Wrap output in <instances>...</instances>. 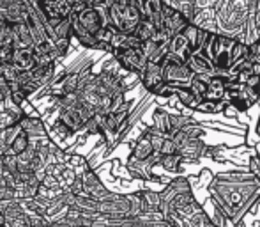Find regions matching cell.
<instances>
[{
	"instance_id": "6da1fadb",
	"label": "cell",
	"mask_w": 260,
	"mask_h": 227,
	"mask_svg": "<svg viewBox=\"0 0 260 227\" xmlns=\"http://www.w3.org/2000/svg\"><path fill=\"white\" fill-rule=\"evenodd\" d=\"M106 9H108L110 25L122 34H131L138 21L144 18L137 0H112Z\"/></svg>"
},
{
	"instance_id": "7a4b0ae2",
	"label": "cell",
	"mask_w": 260,
	"mask_h": 227,
	"mask_svg": "<svg viewBox=\"0 0 260 227\" xmlns=\"http://www.w3.org/2000/svg\"><path fill=\"white\" fill-rule=\"evenodd\" d=\"M161 71H163V80L167 83H174V86H189L193 78V71L188 68V64L179 61L172 53L167 52L163 62H161Z\"/></svg>"
},
{
	"instance_id": "3957f363",
	"label": "cell",
	"mask_w": 260,
	"mask_h": 227,
	"mask_svg": "<svg viewBox=\"0 0 260 227\" xmlns=\"http://www.w3.org/2000/svg\"><path fill=\"white\" fill-rule=\"evenodd\" d=\"M115 59L126 71L142 75L147 68V57L142 52V48H113Z\"/></svg>"
},
{
	"instance_id": "277c9868",
	"label": "cell",
	"mask_w": 260,
	"mask_h": 227,
	"mask_svg": "<svg viewBox=\"0 0 260 227\" xmlns=\"http://www.w3.org/2000/svg\"><path fill=\"white\" fill-rule=\"evenodd\" d=\"M39 11L48 20V23L55 27L58 21L71 14V4L68 0H41Z\"/></svg>"
},
{
	"instance_id": "5b68a950",
	"label": "cell",
	"mask_w": 260,
	"mask_h": 227,
	"mask_svg": "<svg viewBox=\"0 0 260 227\" xmlns=\"http://www.w3.org/2000/svg\"><path fill=\"white\" fill-rule=\"evenodd\" d=\"M75 21L89 34H96L101 27H105V18L101 14V11L96 6H87L78 13V16H75Z\"/></svg>"
},
{
	"instance_id": "8992f818",
	"label": "cell",
	"mask_w": 260,
	"mask_h": 227,
	"mask_svg": "<svg viewBox=\"0 0 260 227\" xmlns=\"http://www.w3.org/2000/svg\"><path fill=\"white\" fill-rule=\"evenodd\" d=\"M140 78H142V82H144L145 89L151 91V93L154 94L156 91L165 83L163 71H161V64H156V62H147V68H145V71L140 75Z\"/></svg>"
},
{
	"instance_id": "52a82bcc",
	"label": "cell",
	"mask_w": 260,
	"mask_h": 227,
	"mask_svg": "<svg viewBox=\"0 0 260 227\" xmlns=\"http://www.w3.org/2000/svg\"><path fill=\"white\" fill-rule=\"evenodd\" d=\"M193 25H197L199 29H204L207 32H218V18H216L214 7H204V9H195L193 14Z\"/></svg>"
},
{
	"instance_id": "ba28073f",
	"label": "cell",
	"mask_w": 260,
	"mask_h": 227,
	"mask_svg": "<svg viewBox=\"0 0 260 227\" xmlns=\"http://www.w3.org/2000/svg\"><path fill=\"white\" fill-rule=\"evenodd\" d=\"M168 53H172V55L177 57L182 62H188V59L191 57L193 50L189 46L188 39L182 36V32H179V34L170 38V41H168Z\"/></svg>"
},
{
	"instance_id": "9c48e42d",
	"label": "cell",
	"mask_w": 260,
	"mask_h": 227,
	"mask_svg": "<svg viewBox=\"0 0 260 227\" xmlns=\"http://www.w3.org/2000/svg\"><path fill=\"white\" fill-rule=\"evenodd\" d=\"M188 68L193 71V75H200V73H206V75H216V68L214 64H212V61L209 59L206 53L202 52H193L191 57L188 59Z\"/></svg>"
},
{
	"instance_id": "30bf717a",
	"label": "cell",
	"mask_w": 260,
	"mask_h": 227,
	"mask_svg": "<svg viewBox=\"0 0 260 227\" xmlns=\"http://www.w3.org/2000/svg\"><path fill=\"white\" fill-rule=\"evenodd\" d=\"M226 76H229V75H226ZM226 76L212 75L211 78H209L206 94H204V100H212V101H221V100H225Z\"/></svg>"
},
{
	"instance_id": "8fae6325",
	"label": "cell",
	"mask_w": 260,
	"mask_h": 227,
	"mask_svg": "<svg viewBox=\"0 0 260 227\" xmlns=\"http://www.w3.org/2000/svg\"><path fill=\"white\" fill-rule=\"evenodd\" d=\"M32 32L25 23H14L13 27V46L14 48H30Z\"/></svg>"
},
{
	"instance_id": "7c38bea8",
	"label": "cell",
	"mask_w": 260,
	"mask_h": 227,
	"mask_svg": "<svg viewBox=\"0 0 260 227\" xmlns=\"http://www.w3.org/2000/svg\"><path fill=\"white\" fill-rule=\"evenodd\" d=\"M16 68L20 69H30L36 66V57H34V50L30 48H18L13 52V59H11Z\"/></svg>"
},
{
	"instance_id": "4fadbf2b",
	"label": "cell",
	"mask_w": 260,
	"mask_h": 227,
	"mask_svg": "<svg viewBox=\"0 0 260 227\" xmlns=\"http://www.w3.org/2000/svg\"><path fill=\"white\" fill-rule=\"evenodd\" d=\"M172 86H174V83H172ZM174 96H177V100L181 101L186 108H193V110H195V107L200 103V100L193 94L189 86H174Z\"/></svg>"
},
{
	"instance_id": "5bb4252c",
	"label": "cell",
	"mask_w": 260,
	"mask_h": 227,
	"mask_svg": "<svg viewBox=\"0 0 260 227\" xmlns=\"http://www.w3.org/2000/svg\"><path fill=\"white\" fill-rule=\"evenodd\" d=\"M152 151H154V149H152L151 138H149L147 131H145V133L138 138L137 146H135V149H133V155H131V160H147Z\"/></svg>"
},
{
	"instance_id": "9a60e30c",
	"label": "cell",
	"mask_w": 260,
	"mask_h": 227,
	"mask_svg": "<svg viewBox=\"0 0 260 227\" xmlns=\"http://www.w3.org/2000/svg\"><path fill=\"white\" fill-rule=\"evenodd\" d=\"M156 25L152 23L151 20H147V18H142L140 21H138V25L135 27V31L131 32V34L135 36V38H138L142 43L144 41H149V39H152V36H154L156 32Z\"/></svg>"
},
{
	"instance_id": "2e32d148",
	"label": "cell",
	"mask_w": 260,
	"mask_h": 227,
	"mask_svg": "<svg viewBox=\"0 0 260 227\" xmlns=\"http://www.w3.org/2000/svg\"><path fill=\"white\" fill-rule=\"evenodd\" d=\"M60 123L66 128H71V130H78L83 126V119L80 117L78 108H68L64 114L60 116Z\"/></svg>"
},
{
	"instance_id": "e0dca14e",
	"label": "cell",
	"mask_w": 260,
	"mask_h": 227,
	"mask_svg": "<svg viewBox=\"0 0 260 227\" xmlns=\"http://www.w3.org/2000/svg\"><path fill=\"white\" fill-rule=\"evenodd\" d=\"M28 148V131L21 130L16 133V137L11 140V146H9V151L7 153H13V155H20L21 151Z\"/></svg>"
},
{
	"instance_id": "ac0fdd59",
	"label": "cell",
	"mask_w": 260,
	"mask_h": 227,
	"mask_svg": "<svg viewBox=\"0 0 260 227\" xmlns=\"http://www.w3.org/2000/svg\"><path fill=\"white\" fill-rule=\"evenodd\" d=\"M154 124H156L157 130L163 131L165 135H168V137H170V133H172L170 114H167L165 110H161V108H157V110L154 112Z\"/></svg>"
},
{
	"instance_id": "d6986e66",
	"label": "cell",
	"mask_w": 260,
	"mask_h": 227,
	"mask_svg": "<svg viewBox=\"0 0 260 227\" xmlns=\"http://www.w3.org/2000/svg\"><path fill=\"white\" fill-rule=\"evenodd\" d=\"M197 112H202V114H218L225 110V103L221 101H212V100H202L199 105L195 107Z\"/></svg>"
},
{
	"instance_id": "ffe728a7",
	"label": "cell",
	"mask_w": 260,
	"mask_h": 227,
	"mask_svg": "<svg viewBox=\"0 0 260 227\" xmlns=\"http://www.w3.org/2000/svg\"><path fill=\"white\" fill-rule=\"evenodd\" d=\"M248 165H250L251 174L260 179V155H251L250 160H248Z\"/></svg>"
}]
</instances>
